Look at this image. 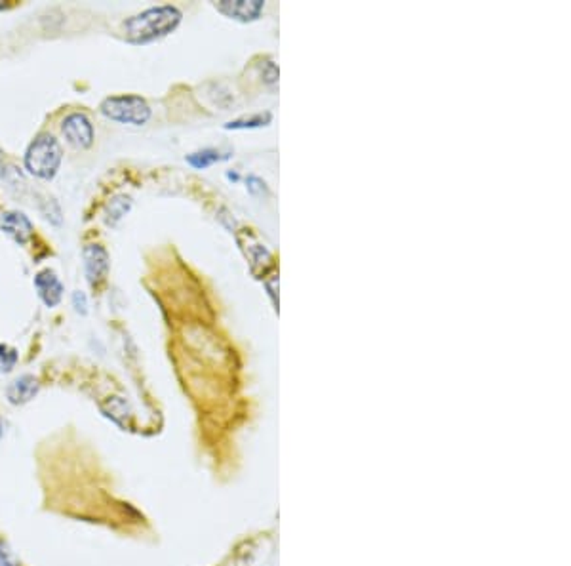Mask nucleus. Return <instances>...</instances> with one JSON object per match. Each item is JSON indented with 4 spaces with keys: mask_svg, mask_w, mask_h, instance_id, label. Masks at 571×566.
Masks as SVG:
<instances>
[{
    "mask_svg": "<svg viewBox=\"0 0 571 566\" xmlns=\"http://www.w3.org/2000/svg\"><path fill=\"white\" fill-rule=\"evenodd\" d=\"M101 113L111 121L143 126L150 118V107L139 95H113L101 103Z\"/></svg>",
    "mask_w": 571,
    "mask_h": 566,
    "instance_id": "obj_3",
    "label": "nucleus"
},
{
    "mask_svg": "<svg viewBox=\"0 0 571 566\" xmlns=\"http://www.w3.org/2000/svg\"><path fill=\"white\" fill-rule=\"evenodd\" d=\"M4 433H6V422H4V420H0V438H2Z\"/></svg>",
    "mask_w": 571,
    "mask_h": 566,
    "instance_id": "obj_16",
    "label": "nucleus"
},
{
    "mask_svg": "<svg viewBox=\"0 0 571 566\" xmlns=\"http://www.w3.org/2000/svg\"><path fill=\"white\" fill-rule=\"evenodd\" d=\"M61 145L52 134H40L25 153V168L40 179H52L61 165Z\"/></svg>",
    "mask_w": 571,
    "mask_h": 566,
    "instance_id": "obj_2",
    "label": "nucleus"
},
{
    "mask_svg": "<svg viewBox=\"0 0 571 566\" xmlns=\"http://www.w3.org/2000/svg\"><path fill=\"white\" fill-rule=\"evenodd\" d=\"M35 286L38 290L40 300L48 305V307H56L57 303L61 301L63 296V284L61 280L57 279L56 273L50 269H44L35 277Z\"/></svg>",
    "mask_w": 571,
    "mask_h": 566,
    "instance_id": "obj_7",
    "label": "nucleus"
},
{
    "mask_svg": "<svg viewBox=\"0 0 571 566\" xmlns=\"http://www.w3.org/2000/svg\"><path fill=\"white\" fill-rule=\"evenodd\" d=\"M4 174V162H2V153H0V176Z\"/></svg>",
    "mask_w": 571,
    "mask_h": 566,
    "instance_id": "obj_17",
    "label": "nucleus"
},
{
    "mask_svg": "<svg viewBox=\"0 0 571 566\" xmlns=\"http://www.w3.org/2000/svg\"><path fill=\"white\" fill-rule=\"evenodd\" d=\"M0 566H19V560L6 542L0 540Z\"/></svg>",
    "mask_w": 571,
    "mask_h": 566,
    "instance_id": "obj_14",
    "label": "nucleus"
},
{
    "mask_svg": "<svg viewBox=\"0 0 571 566\" xmlns=\"http://www.w3.org/2000/svg\"><path fill=\"white\" fill-rule=\"evenodd\" d=\"M230 155H223L217 149H202L196 151V153H191L187 155V162L193 166V168H208V166L215 165V162H221V160H227Z\"/></svg>",
    "mask_w": 571,
    "mask_h": 566,
    "instance_id": "obj_11",
    "label": "nucleus"
},
{
    "mask_svg": "<svg viewBox=\"0 0 571 566\" xmlns=\"http://www.w3.org/2000/svg\"><path fill=\"white\" fill-rule=\"evenodd\" d=\"M132 208V199L128 194H116L111 199V202L107 204V210H105V222L109 225H116L120 222L124 215L128 214V210Z\"/></svg>",
    "mask_w": 571,
    "mask_h": 566,
    "instance_id": "obj_10",
    "label": "nucleus"
},
{
    "mask_svg": "<svg viewBox=\"0 0 571 566\" xmlns=\"http://www.w3.org/2000/svg\"><path fill=\"white\" fill-rule=\"evenodd\" d=\"M38 389H40V383H38L35 376L25 374V376H19L17 380H14L8 385L6 399L15 406H19V404L33 401L35 395L38 393Z\"/></svg>",
    "mask_w": 571,
    "mask_h": 566,
    "instance_id": "obj_9",
    "label": "nucleus"
},
{
    "mask_svg": "<svg viewBox=\"0 0 571 566\" xmlns=\"http://www.w3.org/2000/svg\"><path fill=\"white\" fill-rule=\"evenodd\" d=\"M63 136L67 142L79 149H88L93 144V128L92 122L88 121L84 113H72L63 121Z\"/></svg>",
    "mask_w": 571,
    "mask_h": 566,
    "instance_id": "obj_5",
    "label": "nucleus"
},
{
    "mask_svg": "<svg viewBox=\"0 0 571 566\" xmlns=\"http://www.w3.org/2000/svg\"><path fill=\"white\" fill-rule=\"evenodd\" d=\"M181 12L175 6H155L136 14L124 23L126 40L132 44H149L164 38L178 29L181 23Z\"/></svg>",
    "mask_w": 571,
    "mask_h": 566,
    "instance_id": "obj_1",
    "label": "nucleus"
},
{
    "mask_svg": "<svg viewBox=\"0 0 571 566\" xmlns=\"http://www.w3.org/2000/svg\"><path fill=\"white\" fill-rule=\"evenodd\" d=\"M15 362H17V351L8 345H0V374L12 372Z\"/></svg>",
    "mask_w": 571,
    "mask_h": 566,
    "instance_id": "obj_13",
    "label": "nucleus"
},
{
    "mask_svg": "<svg viewBox=\"0 0 571 566\" xmlns=\"http://www.w3.org/2000/svg\"><path fill=\"white\" fill-rule=\"evenodd\" d=\"M72 305H75V309L79 311L80 315H86V313H88V303H86L84 292L77 290V292L72 294Z\"/></svg>",
    "mask_w": 571,
    "mask_h": 566,
    "instance_id": "obj_15",
    "label": "nucleus"
},
{
    "mask_svg": "<svg viewBox=\"0 0 571 566\" xmlns=\"http://www.w3.org/2000/svg\"><path fill=\"white\" fill-rule=\"evenodd\" d=\"M272 118L271 113H265V115H256L250 116V118H238V121H233L225 124V128L228 130H246V128H259V126H265L269 124Z\"/></svg>",
    "mask_w": 571,
    "mask_h": 566,
    "instance_id": "obj_12",
    "label": "nucleus"
},
{
    "mask_svg": "<svg viewBox=\"0 0 571 566\" xmlns=\"http://www.w3.org/2000/svg\"><path fill=\"white\" fill-rule=\"evenodd\" d=\"M0 227L19 244L27 243L33 235V225L29 222L27 215L22 212H4L0 215Z\"/></svg>",
    "mask_w": 571,
    "mask_h": 566,
    "instance_id": "obj_8",
    "label": "nucleus"
},
{
    "mask_svg": "<svg viewBox=\"0 0 571 566\" xmlns=\"http://www.w3.org/2000/svg\"><path fill=\"white\" fill-rule=\"evenodd\" d=\"M265 8L263 0H223L215 2V10L236 22H256Z\"/></svg>",
    "mask_w": 571,
    "mask_h": 566,
    "instance_id": "obj_6",
    "label": "nucleus"
},
{
    "mask_svg": "<svg viewBox=\"0 0 571 566\" xmlns=\"http://www.w3.org/2000/svg\"><path fill=\"white\" fill-rule=\"evenodd\" d=\"M86 279L92 286H100L109 275V254L101 244H88L84 248Z\"/></svg>",
    "mask_w": 571,
    "mask_h": 566,
    "instance_id": "obj_4",
    "label": "nucleus"
}]
</instances>
